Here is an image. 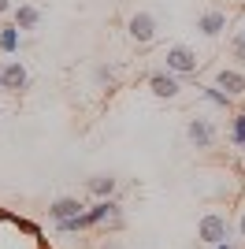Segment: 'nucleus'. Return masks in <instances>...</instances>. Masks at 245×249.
<instances>
[{"mask_svg":"<svg viewBox=\"0 0 245 249\" xmlns=\"http://www.w3.org/2000/svg\"><path fill=\"white\" fill-rule=\"evenodd\" d=\"M238 238L234 234V216L230 212H219V208H208L201 219H197V242L204 246H219V242Z\"/></svg>","mask_w":245,"mask_h":249,"instance_id":"nucleus-2","label":"nucleus"},{"mask_svg":"<svg viewBox=\"0 0 245 249\" xmlns=\"http://www.w3.org/2000/svg\"><path fill=\"white\" fill-rule=\"evenodd\" d=\"M149 89H153V97H160V101H178V97H182V78L160 67V71L149 74Z\"/></svg>","mask_w":245,"mask_h":249,"instance_id":"nucleus-9","label":"nucleus"},{"mask_svg":"<svg viewBox=\"0 0 245 249\" xmlns=\"http://www.w3.org/2000/svg\"><path fill=\"white\" fill-rule=\"evenodd\" d=\"M86 190H89L97 201H104V197H115V190H119V178L115 175H93L89 182H86Z\"/></svg>","mask_w":245,"mask_h":249,"instance_id":"nucleus-13","label":"nucleus"},{"mask_svg":"<svg viewBox=\"0 0 245 249\" xmlns=\"http://www.w3.org/2000/svg\"><path fill=\"white\" fill-rule=\"evenodd\" d=\"M126 216H122V205L115 197H104V201H93L86 205V212L74 219H63L56 223L60 234H82V231H122Z\"/></svg>","mask_w":245,"mask_h":249,"instance_id":"nucleus-1","label":"nucleus"},{"mask_svg":"<svg viewBox=\"0 0 245 249\" xmlns=\"http://www.w3.org/2000/svg\"><path fill=\"white\" fill-rule=\"evenodd\" d=\"M234 234L238 242H245V194L234 201Z\"/></svg>","mask_w":245,"mask_h":249,"instance_id":"nucleus-18","label":"nucleus"},{"mask_svg":"<svg viewBox=\"0 0 245 249\" xmlns=\"http://www.w3.org/2000/svg\"><path fill=\"white\" fill-rule=\"evenodd\" d=\"M112 82H115V71H112V67H97V86L104 89V86H112Z\"/></svg>","mask_w":245,"mask_h":249,"instance_id":"nucleus-19","label":"nucleus"},{"mask_svg":"<svg viewBox=\"0 0 245 249\" xmlns=\"http://www.w3.org/2000/svg\"><path fill=\"white\" fill-rule=\"evenodd\" d=\"M0 89L4 93H26L30 89V71L22 60H4L0 63Z\"/></svg>","mask_w":245,"mask_h":249,"instance_id":"nucleus-8","label":"nucleus"},{"mask_svg":"<svg viewBox=\"0 0 245 249\" xmlns=\"http://www.w3.org/2000/svg\"><path fill=\"white\" fill-rule=\"evenodd\" d=\"M208 249H242V246H238V238H230V242H219V246H208Z\"/></svg>","mask_w":245,"mask_h":249,"instance_id":"nucleus-20","label":"nucleus"},{"mask_svg":"<svg viewBox=\"0 0 245 249\" xmlns=\"http://www.w3.org/2000/svg\"><path fill=\"white\" fill-rule=\"evenodd\" d=\"M156 30H160V22H156L153 11H134L130 19H126V37L134 45H141V49L156 41Z\"/></svg>","mask_w":245,"mask_h":249,"instance_id":"nucleus-7","label":"nucleus"},{"mask_svg":"<svg viewBox=\"0 0 245 249\" xmlns=\"http://www.w3.org/2000/svg\"><path fill=\"white\" fill-rule=\"evenodd\" d=\"M227 56L245 67V15H242V22H238L234 30H230V37H227Z\"/></svg>","mask_w":245,"mask_h":249,"instance_id":"nucleus-12","label":"nucleus"},{"mask_svg":"<svg viewBox=\"0 0 245 249\" xmlns=\"http://www.w3.org/2000/svg\"><path fill=\"white\" fill-rule=\"evenodd\" d=\"M101 249H122V246H119V242H108V246H101Z\"/></svg>","mask_w":245,"mask_h":249,"instance_id":"nucleus-22","label":"nucleus"},{"mask_svg":"<svg viewBox=\"0 0 245 249\" xmlns=\"http://www.w3.org/2000/svg\"><path fill=\"white\" fill-rule=\"evenodd\" d=\"M163 71H171V74H178V78H197V71H201V52L193 49V45H186V41H175V45H167L163 49Z\"/></svg>","mask_w":245,"mask_h":249,"instance_id":"nucleus-3","label":"nucleus"},{"mask_svg":"<svg viewBox=\"0 0 245 249\" xmlns=\"http://www.w3.org/2000/svg\"><path fill=\"white\" fill-rule=\"evenodd\" d=\"M86 212V205H82L78 197H56L49 205V216H52V223H63V219H74V216H82Z\"/></svg>","mask_w":245,"mask_h":249,"instance_id":"nucleus-11","label":"nucleus"},{"mask_svg":"<svg viewBox=\"0 0 245 249\" xmlns=\"http://www.w3.org/2000/svg\"><path fill=\"white\" fill-rule=\"evenodd\" d=\"M8 11H15V4H11V0H0V15H8Z\"/></svg>","mask_w":245,"mask_h":249,"instance_id":"nucleus-21","label":"nucleus"},{"mask_svg":"<svg viewBox=\"0 0 245 249\" xmlns=\"http://www.w3.org/2000/svg\"><path fill=\"white\" fill-rule=\"evenodd\" d=\"M186 142H190V149H197V153H208V149H215V142H219V130H215V123L208 119V115H190V123H186Z\"/></svg>","mask_w":245,"mask_h":249,"instance_id":"nucleus-6","label":"nucleus"},{"mask_svg":"<svg viewBox=\"0 0 245 249\" xmlns=\"http://www.w3.org/2000/svg\"><path fill=\"white\" fill-rule=\"evenodd\" d=\"M11 15H15V26H19V30H34V26L41 22V8L37 4H15Z\"/></svg>","mask_w":245,"mask_h":249,"instance_id":"nucleus-15","label":"nucleus"},{"mask_svg":"<svg viewBox=\"0 0 245 249\" xmlns=\"http://www.w3.org/2000/svg\"><path fill=\"white\" fill-rule=\"evenodd\" d=\"M242 160H245V145H242Z\"/></svg>","mask_w":245,"mask_h":249,"instance_id":"nucleus-23","label":"nucleus"},{"mask_svg":"<svg viewBox=\"0 0 245 249\" xmlns=\"http://www.w3.org/2000/svg\"><path fill=\"white\" fill-rule=\"evenodd\" d=\"M227 142L234 149L245 145V108H238L234 115H230V126H227Z\"/></svg>","mask_w":245,"mask_h":249,"instance_id":"nucleus-16","label":"nucleus"},{"mask_svg":"<svg viewBox=\"0 0 245 249\" xmlns=\"http://www.w3.org/2000/svg\"><path fill=\"white\" fill-rule=\"evenodd\" d=\"M227 26H230V15H227L223 8H208L197 19V30H201V37H208V41H215V37H223Z\"/></svg>","mask_w":245,"mask_h":249,"instance_id":"nucleus-10","label":"nucleus"},{"mask_svg":"<svg viewBox=\"0 0 245 249\" xmlns=\"http://www.w3.org/2000/svg\"><path fill=\"white\" fill-rule=\"evenodd\" d=\"M197 97H201V101H208L212 108H219V112H230V108H234V101H230L223 89H215V86H208V82L197 86Z\"/></svg>","mask_w":245,"mask_h":249,"instance_id":"nucleus-14","label":"nucleus"},{"mask_svg":"<svg viewBox=\"0 0 245 249\" xmlns=\"http://www.w3.org/2000/svg\"><path fill=\"white\" fill-rule=\"evenodd\" d=\"M208 86L223 89L230 101H242L245 97V67L242 63H219V67H212V74H208Z\"/></svg>","mask_w":245,"mask_h":249,"instance_id":"nucleus-4","label":"nucleus"},{"mask_svg":"<svg viewBox=\"0 0 245 249\" xmlns=\"http://www.w3.org/2000/svg\"><path fill=\"white\" fill-rule=\"evenodd\" d=\"M19 45H22V30L15 26V22L0 30V52H4V56H15V52H19Z\"/></svg>","mask_w":245,"mask_h":249,"instance_id":"nucleus-17","label":"nucleus"},{"mask_svg":"<svg viewBox=\"0 0 245 249\" xmlns=\"http://www.w3.org/2000/svg\"><path fill=\"white\" fill-rule=\"evenodd\" d=\"M193 190L201 194V197H215V201L234 197L238 201V190H245V186H238L234 175H227V171H208V175H201L193 182Z\"/></svg>","mask_w":245,"mask_h":249,"instance_id":"nucleus-5","label":"nucleus"}]
</instances>
